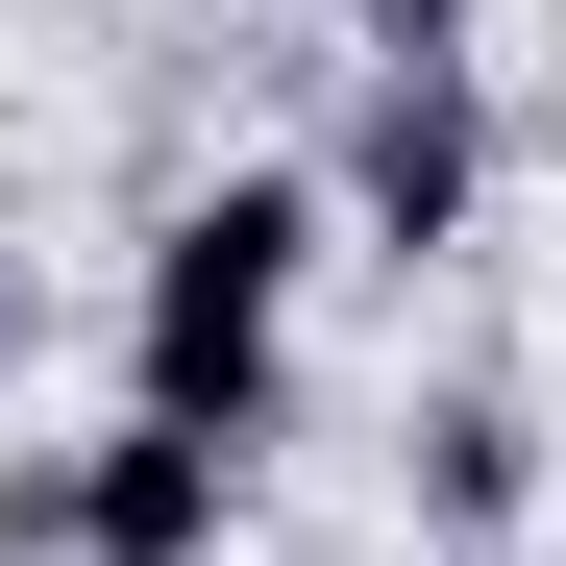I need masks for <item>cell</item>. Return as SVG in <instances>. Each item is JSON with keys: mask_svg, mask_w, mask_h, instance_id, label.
Segmentation results:
<instances>
[{"mask_svg": "<svg viewBox=\"0 0 566 566\" xmlns=\"http://www.w3.org/2000/svg\"><path fill=\"white\" fill-rule=\"evenodd\" d=\"M345 198L321 172H198V198H148V271H124V395L148 419H222L271 443L296 419V296H321Z\"/></svg>", "mask_w": 566, "mask_h": 566, "instance_id": "obj_1", "label": "cell"}, {"mask_svg": "<svg viewBox=\"0 0 566 566\" xmlns=\"http://www.w3.org/2000/svg\"><path fill=\"white\" fill-rule=\"evenodd\" d=\"M247 468H271V443L148 419V395H124L99 443H0V566H222Z\"/></svg>", "mask_w": 566, "mask_h": 566, "instance_id": "obj_2", "label": "cell"}, {"mask_svg": "<svg viewBox=\"0 0 566 566\" xmlns=\"http://www.w3.org/2000/svg\"><path fill=\"white\" fill-rule=\"evenodd\" d=\"M321 198L369 271H468L493 247V50H369L321 124Z\"/></svg>", "mask_w": 566, "mask_h": 566, "instance_id": "obj_3", "label": "cell"}, {"mask_svg": "<svg viewBox=\"0 0 566 566\" xmlns=\"http://www.w3.org/2000/svg\"><path fill=\"white\" fill-rule=\"evenodd\" d=\"M395 517H419L443 566H542V395H517V369L395 395Z\"/></svg>", "mask_w": 566, "mask_h": 566, "instance_id": "obj_4", "label": "cell"}, {"mask_svg": "<svg viewBox=\"0 0 566 566\" xmlns=\"http://www.w3.org/2000/svg\"><path fill=\"white\" fill-rule=\"evenodd\" d=\"M493 0H345V50H468Z\"/></svg>", "mask_w": 566, "mask_h": 566, "instance_id": "obj_5", "label": "cell"}]
</instances>
